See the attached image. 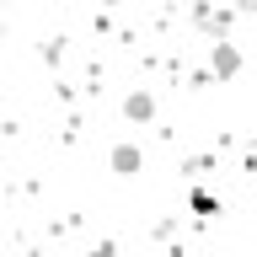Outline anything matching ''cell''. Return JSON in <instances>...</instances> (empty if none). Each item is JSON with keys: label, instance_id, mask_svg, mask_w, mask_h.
Returning <instances> with one entry per match:
<instances>
[{"label": "cell", "instance_id": "277c9868", "mask_svg": "<svg viewBox=\"0 0 257 257\" xmlns=\"http://www.w3.org/2000/svg\"><path fill=\"white\" fill-rule=\"evenodd\" d=\"M193 209H198V214H220V198L209 188H193Z\"/></svg>", "mask_w": 257, "mask_h": 257}, {"label": "cell", "instance_id": "7a4b0ae2", "mask_svg": "<svg viewBox=\"0 0 257 257\" xmlns=\"http://www.w3.org/2000/svg\"><path fill=\"white\" fill-rule=\"evenodd\" d=\"M107 166H112V172H118V177H140V166H145V156H140V145H128V140H118V145H112V150H107Z\"/></svg>", "mask_w": 257, "mask_h": 257}, {"label": "cell", "instance_id": "6da1fadb", "mask_svg": "<svg viewBox=\"0 0 257 257\" xmlns=\"http://www.w3.org/2000/svg\"><path fill=\"white\" fill-rule=\"evenodd\" d=\"M209 70H214V80H230V75H241V48L230 43V38H220V43L209 48Z\"/></svg>", "mask_w": 257, "mask_h": 257}, {"label": "cell", "instance_id": "3957f363", "mask_svg": "<svg viewBox=\"0 0 257 257\" xmlns=\"http://www.w3.org/2000/svg\"><path fill=\"white\" fill-rule=\"evenodd\" d=\"M123 118L128 123H150V118H156V96L150 91H128L123 96Z\"/></svg>", "mask_w": 257, "mask_h": 257}, {"label": "cell", "instance_id": "5b68a950", "mask_svg": "<svg viewBox=\"0 0 257 257\" xmlns=\"http://www.w3.org/2000/svg\"><path fill=\"white\" fill-rule=\"evenodd\" d=\"M86 257H118V246H112V241H96V246H91Z\"/></svg>", "mask_w": 257, "mask_h": 257}]
</instances>
